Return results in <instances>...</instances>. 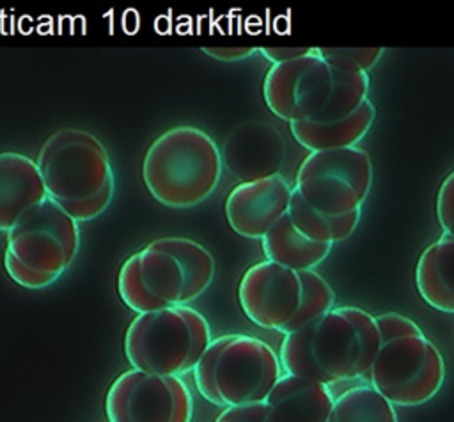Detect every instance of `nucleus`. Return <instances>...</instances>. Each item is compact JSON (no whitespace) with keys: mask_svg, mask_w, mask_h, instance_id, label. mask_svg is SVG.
<instances>
[{"mask_svg":"<svg viewBox=\"0 0 454 422\" xmlns=\"http://www.w3.org/2000/svg\"><path fill=\"white\" fill-rule=\"evenodd\" d=\"M372 186V161L362 147L309 152L294 190L314 209L340 216L360 211Z\"/></svg>","mask_w":454,"mask_h":422,"instance_id":"9b49d317","label":"nucleus"},{"mask_svg":"<svg viewBox=\"0 0 454 422\" xmlns=\"http://www.w3.org/2000/svg\"><path fill=\"white\" fill-rule=\"evenodd\" d=\"M376 326H378V333L380 339H390V337H399V335H406V333H415L419 332V324L415 321H411L410 317L397 314V312H385L380 316H374Z\"/></svg>","mask_w":454,"mask_h":422,"instance_id":"5701e85b","label":"nucleus"},{"mask_svg":"<svg viewBox=\"0 0 454 422\" xmlns=\"http://www.w3.org/2000/svg\"><path fill=\"white\" fill-rule=\"evenodd\" d=\"M291 193L293 186L280 172L236 184L225 199L229 227L241 238L262 239V236L287 215Z\"/></svg>","mask_w":454,"mask_h":422,"instance_id":"ddd939ff","label":"nucleus"},{"mask_svg":"<svg viewBox=\"0 0 454 422\" xmlns=\"http://www.w3.org/2000/svg\"><path fill=\"white\" fill-rule=\"evenodd\" d=\"M330 422H397V413L381 394L364 385L335 397Z\"/></svg>","mask_w":454,"mask_h":422,"instance_id":"aec40b11","label":"nucleus"},{"mask_svg":"<svg viewBox=\"0 0 454 422\" xmlns=\"http://www.w3.org/2000/svg\"><path fill=\"white\" fill-rule=\"evenodd\" d=\"M238 300L255 326L282 335L301 330L335 307V293L319 273L289 270L266 259L243 273Z\"/></svg>","mask_w":454,"mask_h":422,"instance_id":"423d86ee","label":"nucleus"},{"mask_svg":"<svg viewBox=\"0 0 454 422\" xmlns=\"http://www.w3.org/2000/svg\"><path fill=\"white\" fill-rule=\"evenodd\" d=\"M215 277V257L200 243L183 236L158 238L121 264L117 293L133 312L144 314L190 305Z\"/></svg>","mask_w":454,"mask_h":422,"instance_id":"f03ea898","label":"nucleus"},{"mask_svg":"<svg viewBox=\"0 0 454 422\" xmlns=\"http://www.w3.org/2000/svg\"><path fill=\"white\" fill-rule=\"evenodd\" d=\"M262 252L266 261L280 264L296 271H309L321 264L332 245H323L307 239L293 225L291 218L284 215L264 236H262Z\"/></svg>","mask_w":454,"mask_h":422,"instance_id":"a211bd4d","label":"nucleus"},{"mask_svg":"<svg viewBox=\"0 0 454 422\" xmlns=\"http://www.w3.org/2000/svg\"><path fill=\"white\" fill-rule=\"evenodd\" d=\"M222 176V152L202 129L188 124L163 131L147 147L142 179L160 204L190 209L216 190Z\"/></svg>","mask_w":454,"mask_h":422,"instance_id":"39448f33","label":"nucleus"},{"mask_svg":"<svg viewBox=\"0 0 454 422\" xmlns=\"http://www.w3.org/2000/svg\"><path fill=\"white\" fill-rule=\"evenodd\" d=\"M192 372L197 392L222 408L266 402L284 376L277 351L262 339L245 333L211 339Z\"/></svg>","mask_w":454,"mask_h":422,"instance_id":"0eeeda50","label":"nucleus"},{"mask_svg":"<svg viewBox=\"0 0 454 422\" xmlns=\"http://www.w3.org/2000/svg\"><path fill=\"white\" fill-rule=\"evenodd\" d=\"M312 48H273V46H264V48H257V51L268 59L271 64H280V62H287L298 57H303L310 51Z\"/></svg>","mask_w":454,"mask_h":422,"instance_id":"393cba45","label":"nucleus"},{"mask_svg":"<svg viewBox=\"0 0 454 422\" xmlns=\"http://www.w3.org/2000/svg\"><path fill=\"white\" fill-rule=\"evenodd\" d=\"M376 117L374 105L367 99L349 115L337 121H300L289 122L294 140L310 152L356 147V144L367 135Z\"/></svg>","mask_w":454,"mask_h":422,"instance_id":"dca6fc26","label":"nucleus"},{"mask_svg":"<svg viewBox=\"0 0 454 422\" xmlns=\"http://www.w3.org/2000/svg\"><path fill=\"white\" fill-rule=\"evenodd\" d=\"M266 402L223 408L215 422H264Z\"/></svg>","mask_w":454,"mask_h":422,"instance_id":"b1692460","label":"nucleus"},{"mask_svg":"<svg viewBox=\"0 0 454 422\" xmlns=\"http://www.w3.org/2000/svg\"><path fill=\"white\" fill-rule=\"evenodd\" d=\"M443 378L440 349L419 330L383 339L365 381L390 404L413 408L431 401L440 392Z\"/></svg>","mask_w":454,"mask_h":422,"instance_id":"9d476101","label":"nucleus"},{"mask_svg":"<svg viewBox=\"0 0 454 422\" xmlns=\"http://www.w3.org/2000/svg\"><path fill=\"white\" fill-rule=\"evenodd\" d=\"M287 216L291 218L298 232H301L307 239L333 246L335 243L348 239L355 232L362 216V209L340 216L326 215L309 206L293 188Z\"/></svg>","mask_w":454,"mask_h":422,"instance_id":"6ab92c4d","label":"nucleus"},{"mask_svg":"<svg viewBox=\"0 0 454 422\" xmlns=\"http://www.w3.org/2000/svg\"><path fill=\"white\" fill-rule=\"evenodd\" d=\"M385 48H317V55L328 64L355 73H369L381 59Z\"/></svg>","mask_w":454,"mask_h":422,"instance_id":"412c9836","label":"nucleus"},{"mask_svg":"<svg viewBox=\"0 0 454 422\" xmlns=\"http://www.w3.org/2000/svg\"><path fill=\"white\" fill-rule=\"evenodd\" d=\"M436 216L442 231L454 236V170L445 176L438 188Z\"/></svg>","mask_w":454,"mask_h":422,"instance_id":"4be33fe9","label":"nucleus"},{"mask_svg":"<svg viewBox=\"0 0 454 422\" xmlns=\"http://www.w3.org/2000/svg\"><path fill=\"white\" fill-rule=\"evenodd\" d=\"M255 50L257 48H248V46H243V48H202V51L207 57H213V59L223 60V62H238V60L248 59L255 53Z\"/></svg>","mask_w":454,"mask_h":422,"instance_id":"a878e982","label":"nucleus"},{"mask_svg":"<svg viewBox=\"0 0 454 422\" xmlns=\"http://www.w3.org/2000/svg\"><path fill=\"white\" fill-rule=\"evenodd\" d=\"M333 401L328 385L284 374L266 399L264 422H330Z\"/></svg>","mask_w":454,"mask_h":422,"instance_id":"4468645a","label":"nucleus"},{"mask_svg":"<svg viewBox=\"0 0 454 422\" xmlns=\"http://www.w3.org/2000/svg\"><path fill=\"white\" fill-rule=\"evenodd\" d=\"M5 234L4 268L25 289L57 282L80 250L78 222L50 199L23 215Z\"/></svg>","mask_w":454,"mask_h":422,"instance_id":"6e6552de","label":"nucleus"},{"mask_svg":"<svg viewBox=\"0 0 454 422\" xmlns=\"http://www.w3.org/2000/svg\"><path fill=\"white\" fill-rule=\"evenodd\" d=\"M209 342L207 319L179 305L137 314L124 335V355L131 369L181 378L193 371Z\"/></svg>","mask_w":454,"mask_h":422,"instance_id":"1a4fd4ad","label":"nucleus"},{"mask_svg":"<svg viewBox=\"0 0 454 422\" xmlns=\"http://www.w3.org/2000/svg\"><path fill=\"white\" fill-rule=\"evenodd\" d=\"M108 422H192L193 399L179 376L128 369L106 390Z\"/></svg>","mask_w":454,"mask_h":422,"instance_id":"f8f14e48","label":"nucleus"},{"mask_svg":"<svg viewBox=\"0 0 454 422\" xmlns=\"http://www.w3.org/2000/svg\"><path fill=\"white\" fill-rule=\"evenodd\" d=\"M415 285L429 307L454 314V236L443 232L422 250L415 266Z\"/></svg>","mask_w":454,"mask_h":422,"instance_id":"f3484780","label":"nucleus"},{"mask_svg":"<svg viewBox=\"0 0 454 422\" xmlns=\"http://www.w3.org/2000/svg\"><path fill=\"white\" fill-rule=\"evenodd\" d=\"M380 344L374 316L360 307L344 305L284 335L278 358L286 374L330 387L346 379H365Z\"/></svg>","mask_w":454,"mask_h":422,"instance_id":"f257e3e1","label":"nucleus"},{"mask_svg":"<svg viewBox=\"0 0 454 422\" xmlns=\"http://www.w3.org/2000/svg\"><path fill=\"white\" fill-rule=\"evenodd\" d=\"M46 197L76 222L103 215L114 199V168L103 142L82 128H59L39 149Z\"/></svg>","mask_w":454,"mask_h":422,"instance_id":"20e7f679","label":"nucleus"},{"mask_svg":"<svg viewBox=\"0 0 454 422\" xmlns=\"http://www.w3.org/2000/svg\"><path fill=\"white\" fill-rule=\"evenodd\" d=\"M369 94V74L339 69L312 48L307 55L271 64L262 80V98L286 122L337 121L355 112Z\"/></svg>","mask_w":454,"mask_h":422,"instance_id":"7ed1b4c3","label":"nucleus"},{"mask_svg":"<svg viewBox=\"0 0 454 422\" xmlns=\"http://www.w3.org/2000/svg\"><path fill=\"white\" fill-rule=\"evenodd\" d=\"M46 199L35 160L14 151L0 152V231L7 232Z\"/></svg>","mask_w":454,"mask_h":422,"instance_id":"2eb2a0df","label":"nucleus"}]
</instances>
